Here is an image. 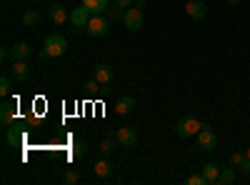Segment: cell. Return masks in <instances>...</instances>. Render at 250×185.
<instances>
[{"label": "cell", "instance_id": "6da1fadb", "mask_svg": "<svg viewBox=\"0 0 250 185\" xmlns=\"http://www.w3.org/2000/svg\"><path fill=\"white\" fill-rule=\"evenodd\" d=\"M200 128H203V123H200L198 118L185 115V118H180V120L175 123V135H178V138H193V135L200 133Z\"/></svg>", "mask_w": 250, "mask_h": 185}, {"label": "cell", "instance_id": "7a4b0ae2", "mask_svg": "<svg viewBox=\"0 0 250 185\" xmlns=\"http://www.w3.org/2000/svg\"><path fill=\"white\" fill-rule=\"evenodd\" d=\"M43 50L50 55V58H60V55H65V50H68V40L62 38V35H48L45 40H43Z\"/></svg>", "mask_w": 250, "mask_h": 185}, {"label": "cell", "instance_id": "3957f363", "mask_svg": "<svg viewBox=\"0 0 250 185\" xmlns=\"http://www.w3.org/2000/svg\"><path fill=\"white\" fill-rule=\"evenodd\" d=\"M85 30H88L90 38H103V35H108V30H110V20L103 18V13H100V15H93V18L88 20Z\"/></svg>", "mask_w": 250, "mask_h": 185}, {"label": "cell", "instance_id": "277c9868", "mask_svg": "<svg viewBox=\"0 0 250 185\" xmlns=\"http://www.w3.org/2000/svg\"><path fill=\"white\" fill-rule=\"evenodd\" d=\"M123 25L125 28H128V30H140L143 25H145V18H143V10L140 8H128V10H125V15H123Z\"/></svg>", "mask_w": 250, "mask_h": 185}, {"label": "cell", "instance_id": "5b68a950", "mask_svg": "<svg viewBox=\"0 0 250 185\" xmlns=\"http://www.w3.org/2000/svg\"><path fill=\"white\" fill-rule=\"evenodd\" d=\"M215 143H218L215 130H210V125H208V123H203V128H200V133H198V148H200V150H215Z\"/></svg>", "mask_w": 250, "mask_h": 185}, {"label": "cell", "instance_id": "8992f818", "mask_svg": "<svg viewBox=\"0 0 250 185\" xmlns=\"http://www.w3.org/2000/svg\"><path fill=\"white\" fill-rule=\"evenodd\" d=\"M115 140H118V145L120 148H133L135 145V140H138V128L133 125H125L115 133Z\"/></svg>", "mask_w": 250, "mask_h": 185}, {"label": "cell", "instance_id": "52a82bcc", "mask_svg": "<svg viewBox=\"0 0 250 185\" xmlns=\"http://www.w3.org/2000/svg\"><path fill=\"white\" fill-rule=\"evenodd\" d=\"M8 73L13 75L15 83H25V80L30 78V65L25 63V60H13V65H10Z\"/></svg>", "mask_w": 250, "mask_h": 185}, {"label": "cell", "instance_id": "ba28073f", "mask_svg": "<svg viewBox=\"0 0 250 185\" xmlns=\"http://www.w3.org/2000/svg\"><path fill=\"white\" fill-rule=\"evenodd\" d=\"M113 78H115V68L113 65H108V63L95 65V80H98L100 85H110Z\"/></svg>", "mask_w": 250, "mask_h": 185}, {"label": "cell", "instance_id": "9c48e42d", "mask_svg": "<svg viewBox=\"0 0 250 185\" xmlns=\"http://www.w3.org/2000/svg\"><path fill=\"white\" fill-rule=\"evenodd\" d=\"M90 18H93V13H90L85 5H80V8H75V10L70 13V23H73V28H85Z\"/></svg>", "mask_w": 250, "mask_h": 185}, {"label": "cell", "instance_id": "30bf717a", "mask_svg": "<svg viewBox=\"0 0 250 185\" xmlns=\"http://www.w3.org/2000/svg\"><path fill=\"white\" fill-rule=\"evenodd\" d=\"M188 15H190L193 20H203L208 15V5H205V0H188V5H185Z\"/></svg>", "mask_w": 250, "mask_h": 185}, {"label": "cell", "instance_id": "8fae6325", "mask_svg": "<svg viewBox=\"0 0 250 185\" xmlns=\"http://www.w3.org/2000/svg\"><path fill=\"white\" fill-rule=\"evenodd\" d=\"M93 175H95L98 180H105V178H110V175H113V163H110L108 158H100V160H95V165H93Z\"/></svg>", "mask_w": 250, "mask_h": 185}, {"label": "cell", "instance_id": "7c38bea8", "mask_svg": "<svg viewBox=\"0 0 250 185\" xmlns=\"http://www.w3.org/2000/svg\"><path fill=\"white\" fill-rule=\"evenodd\" d=\"M33 55V48L30 43H25V40H18V43L10 48V60H28Z\"/></svg>", "mask_w": 250, "mask_h": 185}, {"label": "cell", "instance_id": "4fadbf2b", "mask_svg": "<svg viewBox=\"0 0 250 185\" xmlns=\"http://www.w3.org/2000/svg\"><path fill=\"white\" fill-rule=\"evenodd\" d=\"M23 140H25V135H23V128H15V123L10 128H5V143L10 148H20L23 145Z\"/></svg>", "mask_w": 250, "mask_h": 185}, {"label": "cell", "instance_id": "5bb4252c", "mask_svg": "<svg viewBox=\"0 0 250 185\" xmlns=\"http://www.w3.org/2000/svg\"><path fill=\"white\" fill-rule=\"evenodd\" d=\"M135 110V98L133 95H120L118 100H115V113L118 115H128V113H133Z\"/></svg>", "mask_w": 250, "mask_h": 185}, {"label": "cell", "instance_id": "9a60e30c", "mask_svg": "<svg viewBox=\"0 0 250 185\" xmlns=\"http://www.w3.org/2000/svg\"><path fill=\"white\" fill-rule=\"evenodd\" d=\"M0 123H3V125H13L15 123V105L8 100L0 105Z\"/></svg>", "mask_w": 250, "mask_h": 185}, {"label": "cell", "instance_id": "2e32d148", "mask_svg": "<svg viewBox=\"0 0 250 185\" xmlns=\"http://www.w3.org/2000/svg\"><path fill=\"white\" fill-rule=\"evenodd\" d=\"M83 5H85L93 15H100L103 10H108L113 3H110V0H83Z\"/></svg>", "mask_w": 250, "mask_h": 185}, {"label": "cell", "instance_id": "e0dca14e", "mask_svg": "<svg viewBox=\"0 0 250 185\" xmlns=\"http://www.w3.org/2000/svg\"><path fill=\"white\" fill-rule=\"evenodd\" d=\"M50 20L55 25H62V23H68V20H70V15H68V10L62 5H53L50 8Z\"/></svg>", "mask_w": 250, "mask_h": 185}, {"label": "cell", "instance_id": "ac0fdd59", "mask_svg": "<svg viewBox=\"0 0 250 185\" xmlns=\"http://www.w3.org/2000/svg\"><path fill=\"white\" fill-rule=\"evenodd\" d=\"M203 175L208 178V183H218V178H220V168L215 165V163H205V165H203Z\"/></svg>", "mask_w": 250, "mask_h": 185}, {"label": "cell", "instance_id": "d6986e66", "mask_svg": "<svg viewBox=\"0 0 250 185\" xmlns=\"http://www.w3.org/2000/svg\"><path fill=\"white\" fill-rule=\"evenodd\" d=\"M23 25L25 28H38L40 25V13L38 10H25L23 13Z\"/></svg>", "mask_w": 250, "mask_h": 185}, {"label": "cell", "instance_id": "ffe728a7", "mask_svg": "<svg viewBox=\"0 0 250 185\" xmlns=\"http://www.w3.org/2000/svg\"><path fill=\"white\" fill-rule=\"evenodd\" d=\"M10 88H13V75L10 73H5L3 78H0V95H10Z\"/></svg>", "mask_w": 250, "mask_h": 185}, {"label": "cell", "instance_id": "44dd1931", "mask_svg": "<svg viewBox=\"0 0 250 185\" xmlns=\"http://www.w3.org/2000/svg\"><path fill=\"white\" fill-rule=\"evenodd\" d=\"M233 180H235V165H233V168L220 170V178H218V183H220V185H230Z\"/></svg>", "mask_w": 250, "mask_h": 185}, {"label": "cell", "instance_id": "7402d4cb", "mask_svg": "<svg viewBox=\"0 0 250 185\" xmlns=\"http://www.w3.org/2000/svg\"><path fill=\"white\" fill-rule=\"evenodd\" d=\"M88 153V143L85 140H75V145H73V158H83Z\"/></svg>", "mask_w": 250, "mask_h": 185}, {"label": "cell", "instance_id": "603a6c76", "mask_svg": "<svg viewBox=\"0 0 250 185\" xmlns=\"http://www.w3.org/2000/svg\"><path fill=\"white\" fill-rule=\"evenodd\" d=\"M115 143H118V140H113V138H105V140L100 143V153H103V155H110V153L115 150Z\"/></svg>", "mask_w": 250, "mask_h": 185}, {"label": "cell", "instance_id": "cb8c5ba5", "mask_svg": "<svg viewBox=\"0 0 250 185\" xmlns=\"http://www.w3.org/2000/svg\"><path fill=\"white\" fill-rule=\"evenodd\" d=\"M188 185H210V183H208V178L203 173H193L190 178H188Z\"/></svg>", "mask_w": 250, "mask_h": 185}, {"label": "cell", "instance_id": "d4e9b609", "mask_svg": "<svg viewBox=\"0 0 250 185\" xmlns=\"http://www.w3.org/2000/svg\"><path fill=\"white\" fill-rule=\"evenodd\" d=\"M245 158H248L245 153H240V150H235V153L230 155V165H235V168H240V165H243V163H245Z\"/></svg>", "mask_w": 250, "mask_h": 185}, {"label": "cell", "instance_id": "484cf974", "mask_svg": "<svg viewBox=\"0 0 250 185\" xmlns=\"http://www.w3.org/2000/svg\"><path fill=\"white\" fill-rule=\"evenodd\" d=\"M108 10H110V20H123V15H125V8H120V5H110Z\"/></svg>", "mask_w": 250, "mask_h": 185}, {"label": "cell", "instance_id": "4316f807", "mask_svg": "<svg viewBox=\"0 0 250 185\" xmlns=\"http://www.w3.org/2000/svg\"><path fill=\"white\" fill-rule=\"evenodd\" d=\"M98 85H100V83H98V80H88V83H85V85H83V88H85L88 93H95V90H98Z\"/></svg>", "mask_w": 250, "mask_h": 185}, {"label": "cell", "instance_id": "83f0119b", "mask_svg": "<svg viewBox=\"0 0 250 185\" xmlns=\"http://www.w3.org/2000/svg\"><path fill=\"white\" fill-rule=\"evenodd\" d=\"M115 5H120V8L128 10V8H133V5H135V0H115Z\"/></svg>", "mask_w": 250, "mask_h": 185}, {"label": "cell", "instance_id": "f1b7e54d", "mask_svg": "<svg viewBox=\"0 0 250 185\" xmlns=\"http://www.w3.org/2000/svg\"><path fill=\"white\" fill-rule=\"evenodd\" d=\"M62 180H65V183H78V173H73V170H68L65 175H62Z\"/></svg>", "mask_w": 250, "mask_h": 185}, {"label": "cell", "instance_id": "f546056e", "mask_svg": "<svg viewBox=\"0 0 250 185\" xmlns=\"http://www.w3.org/2000/svg\"><path fill=\"white\" fill-rule=\"evenodd\" d=\"M240 170H243V173H250V158H245V163L240 165Z\"/></svg>", "mask_w": 250, "mask_h": 185}, {"label": "cell", "instance_id": "4dcf8cb0", "mask_svg": "<svg viewBox=\"0 0 250 185\" xmlns=\"http://www.w3.org/2000/svg\"><path fill=\"white\" fill-rule=\"evenodd\" d=\"M0 58L8 60V58H10V48H3V50H0Z\"/></svg>", "mask_w": 250, "mask_h": 185}, {"label": "cell", "instance_id": "1f68e13d", "mask_svg": "<svg viewBox=\"0 0 250 185\" xmlns=\"http://www.w3.org/2000/svg\"><path fill=\"white\" fill-rule=\"evenodd\" d=\"M135 8H140V10H143V8H145V0H135Z\"/></svg>", "mask_w": 250, "mask_h": 185}, {"label": "cell", "instance_id": "d6a6232c", "mask_svg": "<svg viewBox=\"0 0 250 185\" xmlns=\"http://www.w3.org/2000/svg\"><path fill=\"white\" fill-rule=\"evenodd\" d=\"M225 3H228V5H238V3H240V0H225Z\"/></svg>", "mask_w": 250, "mask_h": 185}, {"label": "cell", "instance_id": "836d02e7", "mask_svg": "<svg viewBox=\"0 0 250 185\" xmlns=\"http://www.w3.org/2000/svg\"><path fill=\"white\" fill-rule=\"evenodd\" d=\"M245 155H248V158H250V148H248V150H245Z\"/></svg>", "mask_w": 250, "mask_h": 185}, {"label": "cell", "instance_id": "e575fe53", "mask_svg": "<svg viewBox=\"0 0 250 185\" xmlns=\"http://www.w3.org/2000/svg\"><path fill=\"white\" fill-rule=\"evenodd\" d=\"M205 3H208V0H205Z\"/></svg>", "mask_w": 250, "mask_h": 185}]
</instances>
